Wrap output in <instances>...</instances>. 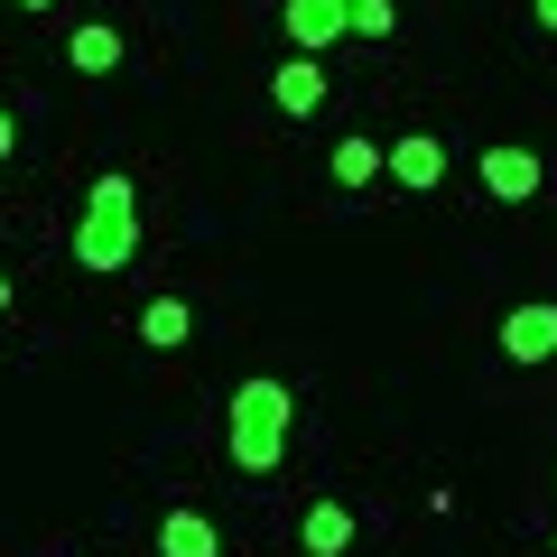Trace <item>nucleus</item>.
<instances>
[{
    "label": "nucleus",
    "instance_id": "1",
    "mask_svg": "<svg viewBox=\"0 0 557 557\" xmlns=\"http://www.w3.org/2000/svg\"><path fill=\"white\" fill-rule=\"evenodd\" d=\"M288 418H298V391L278 372H251L233 391V409H223V456H233V474H278V456H288Z\"/></svg>",
    "mask_w": 557,
    "mask_h": 557
},
{
    "label": "nucleus",
    "instance_id": "2",
    "mask_svg": "<svg viewBox=\"0 0 557 557\" xmlns=\"http://www.w3.org/2000/svg\"><path fill=\"white\" fill-rule=\"evenodd\" d=\"M131 251H139V186L121 177V168H102L94 196H84V214H75V260L94 278H112V270H131Z\"/></svg>",
    "mask_w": 557,
    "mask_h": 557
},
{
    "label": "nucleus",
    "instance_id": "3",
    "mask_svg": "<svg viewBox=\"0 0 557 557\" xmlns=\"http://www.w3.org/2000/svg\"><path fill=\"white\" fill-rule=\"evenodd\" d=\"M446 168H456V159H446V139H437V131H399V139H381V177L409 186V196H437Z\"/></svg>",
    "mask_w": 557,
    "mask_h": 557
},
{
    "label": "nucleus",
    "instance_id": "4",
    "mask_svg": "<svg viewBox=\"0 0 557 557\" xmlns=\"http://www.w3.org/2000/svg\"><path fill=\"white\" fill-rule=\"evenodd\" d=\"M502 362H557V307L548 298H520L511 317H502Z\"/></svg>",
    "mask_w": 557,
    "mask_h": 557
},
{
    "label": "nucleus",
    "instance_id": "5",
    "mask_svg": "<svg viewBox=\"0 0 557 557\" xmlns=\"http://www.w3.org/2000/svg\"><path fill=\"white\" fill-rule=\"evenodd\" d=\"M483 196L493 205H530L539 196V149H520V139H502V149H483Z\"/></svg>",
    "mask_w": 557,
    "mask_h": 557
},
{
    "label": "nucleus",
    "instance_id": "6",
    "mask_svg": "<svg viewBox=\"0 0 557 557\" xmlns=\"http://www.w3.org/2000/svg\"><path fill=\"white\" fill-rule=\"evenodd\" d=\"M270 102L288 121H317L325 112V57H278L270 65Z\"/></svg>",
    "mask_w": 557,
    "mask_h": 557
},
{
    "label": "nucleus",
    "instance_id": "7",
    "mask_svg": "<svg viewBox=\"0 0 557 557\" xmlns=\"http://www.w3.org/2000/svg\"><path fill=\"white\" fill-rule=\"evenodd\" d=\"M278 28H288V47H298V57H325V47L354 28V10H344V0H288V10H278Z\"/></svg>",
    "mask_w": 557,
    "mask_h": 557
},
{
    "label": "nucleus",
    "instance_id": "8",
    "mask_svg": "<svg viewBox=\"0 0 557 557\" xmlns=\"http://www.w3.org/2000/svg\"><path fill=\"white\" fill-rule=\"evenodd\" d=\"M354 539H362L354 502H307V511H298V548L307 557H354Z\"/></svg>",
    "mask_w": 557,
    "mask_h": 557
},
{
    "label": "nucleus",
    "instance_id": "9",
    "mask_svg": "<svg viewBox=\"0 0 557 557\" xmlns=\"http://www.w3.org/2000/svg\"><path fill=\"white\" fill-rule=\"evenodd\" d=\"M159 557H223V530L196 511V502H168L159 511Z\"/></svg>",
    "mask_w": 557,
    "mask_h": 557
},
{
    "label": "nucleus",
    "instance_id": "10",
    "mask_svg": "<svg viewBox=\"0 0 557 557\" xmlns=\"http://www.w3.org/2000/svg\"><path fill=\"white\" fill-rule=\"evenodd\" d=\"M121 57H131V47H121V28H112V20H84L75 38H65V65H75V75H94V84H102V75H121Z\"/></svg>",
    "mask_w": 557,
    "mask_h": 557
},
{
    "label": "nucleus",
    "instance_id": "11",
    "mask_svg": "<svg viewBox=\"0 0 557 557\" xmlns=\"http://www.w3.org/2000/svg\"><path fill=\"white\" fill-rule=\"evenodd\" d=\"M186 335H196V307H186V298H149V307H139V344H159V354H177Z\"/></svg>",
    "mask_w": 557,
    "mask_h": 557
},
{
    "label": "nucleus",
    "instance_id": "12",
    "mask_svg": "<svg viewBox=\"0 0 557 557\" xmlns=\"http://www.w3.org/2000/svg\"><path fill=\"white\" fill-rule=\"evenodd\" d=\"M325 168H335V186H344V196H354V186H372L381 177V139H335V159H325Z\"/></svg>",
    "mask_w": 557,
    "mask_h": 557
},
{
    "label": "nucleus",
    "instance_id": "13",
    "mask_svg": "<svg viewBox=\"0 0 557 557\" xmlns=\"http://www.w3.org/2000/svg\"><path fill=\"white\" fill-rule=\"evenodd\" d=\"M354 28H362V38H391L399 10H391V0H354Z\"/></svg>",
    "mask_w": 557,
    "mask_h": 557
},
{
    "label": "nucleus",
    "instance_id": "14",
    "mask_svg": "<svg viewBox=\"0 0 557 557\" xmlns=\"http://www.w3.org/2000/svg\"><path fill=\"white\" fill-rule=\"evenodd\" d=\"M10 149H20V121H10V112H0V159H10Z\"/></svg>",
    "mask_w": 557,
    "mask_h": 557
},
{
    "label": "nucleus",
    "instance_id": "15",
    "mask_svg": "<svg viewBox=\"0 0 557 557\" xmlns=\"http://www.w3.org/2000/svg\"><path fill=\"white\" fill-rule=\"evenodd\" d=\"M530 10H539V28H548V38H557V0H530Z\"/></svg>",
    "mask_w": 557,
    "mask_h": 557
},
{
    "label": "nucleus",
    "instance_id": "16",
    "mask_svg": "<svg viewBox=\"0 0 557 557\" xmlns=\"http://www.w3.org/2000/svg\"><path fill=\"white\" fill-rule=\"evenodd\" d=\"M20 10H57V0H20Z\"/></svg>",
    "mask_w": 557,
    "mask_h": 557
},
{
    "label": "nucleus",
    "instance_id": "17",
    "mask_svg": "<svg viewBox=\"0 0 557 557\" xmlns=\"http://www.w3.org/2000/svg\"><path fill=\"white\" fill-rule=\"evenodd\" d=\"M0 307H10V270H0Z\"/></svg>",
    "mask_w": 557,
    "mask_h": 557
},
{
    "label": "nucleus",
    "instance_id": "18",
    "mask_svg": "<svg viewBox=\"0 0 557 557\" xmlns=\"http://www.w3.org/2000/svg\"><path fill=\"white\" fill-rule=\"evenodd\" d=\"M548 548H557V530H548Z\"/></svg>",
    "mask_w": 557,
    "mask_h": 557
},
{
    "label": "nucleus",
    "instance_id": "19",
    "mask_svg": "<svg viewBox=\"0 0 557 557\" xmlns=\"http://www.w3.org/2000/svg\"><path fill=\"white\" fill-rule=\"evenodd\" d=\"M344 10H354V0H344Z\"/></svg>",
    "mask_w": 557,
    "mask_h": 557
}]
</instances>
